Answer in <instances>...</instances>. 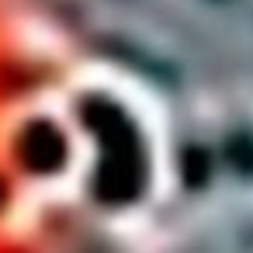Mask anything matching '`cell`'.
<instances>
[{
	"mask_svg": "<svg viewBox=\"0 0 253 253\" xmlns=\"http://www.w3.org/2000/svg\"><path fill=\"white\" fill-rule=\"evenodd\" d=\"M21 153L28 160V167H39V170H52L63 163L66 156V142L59 135V128L52 122H32L25 128V139H21Z\"/></svg>",
	"mask_w": 253,
	"mask_h": 253,
	"instance_id": "6da1fadb",
	"label": "cell"
},
{
	"mask_svg": "<svg viewBox=\"0 0 253 253\" xmlns=\"http://www.w3.org/2000/svg\"><path fill=\"white\" fill-rule=\"evenodd\" d=\"M205 163H208V156H205L201 149H194V146L184 149V180H187V184H201L205 173H208Z\"/></svg>",
	"mask_w": 253,
	"mask_h": 253,
	"instance_id": "7a4b0ae2",
	"label": "cell"
},
{
	"mask_svg": "<svg viewBox=\"0 0 253 253\" xmlns=\"http://www.w3.org/2000/svg\"><path fill=\"white\" fill-rule=\"evenodd\" d=\"M0 198H4V184H0Z\"/></svg>",
	"mask_w": 253,
	"mask_h": 253,
	"instance_id": "3957f363",
	"label": "cell"
}]
</instances>
